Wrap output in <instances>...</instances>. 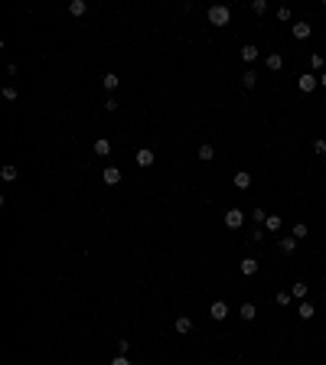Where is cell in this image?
<instances>
[{
	"label": "cell",
	"mask_w": 326,
	"mask_h": 365,
	"mask_svg": "<svg viewBox=\"0 0 326 365\" xmlns=\"http://www.w3.org/2000/svg\"><path fill=\"white\" fill-rule=\"evenodd\" d=\"M206 17H209L212 26H228V20H232V7H228V3H212Z\"/></svg>",
	"instance_id": "cell-1"
},
{
	"label": "cell",
	"mask_w": 326,
	"mask_h": 365,
	"mask_svg": "<svg viewBox=\"0 0 326 365\" xmlns=\"http://www.w3.org/2000/svg\"><path fill=\"white\" fill-rule=\"evenodd\" d=\"M316 85H320V75H313V72H304V75H297V88H300L304 95L316 91Z\"/></svg>",
	"instance_id": "cell-2"
},
{
	"label": "cell",
	"mask_w": 326,
	"mask_h": 365,
	"mask_svg": "<svg viewBox=\"0 0 326 365\" xmlns=\"http://www.w3.org/2000/svg\"><path fill=\"white\" fill-rule=\"evenodd\" d=\"M222 222H225V228H232V232H235V228L245 225V212H241V209H228Z\"/></svg>",
	"instance_id": "cell-3"
},
{
	"label": "cell",
	"mask_w": 326,
	"mask_h": 365,
	"mask_svg": "<svg viewBox=\"0 0 326 365\" xmlns=\"http://www.w3.org/2000/svg\"><path fill=\"white\" fill-rule=\"evenodd\" d=\"M153 160H157V157H153V150H150V147H141V150L134 153V163H137L141 170H147V166H153Z\"/></svg>",
	"instance_id": "cell-4"
},
{
	"label": "cell",
	"mask_w": 326,
	"mask_h": 365,
	"mask_svg": "<svg viewBox=\"0 0 326 365\" xmlns=\"http://www.w3.org/2000/svg\"><path fill=\"white\" fill-rule=\"evenodd\" d=\"M277 251L290 258L293 251H297V238H293V235H281V238H277Z\"/></svg>",
	"instance_id": "cell-5"
},
{
	"label": "cell",
	"mask_w": 326,
	"mask_h": 365,
	"mask_svg": "<svg viewBox=\"0 0 326 365\" xmlns=\"http://www.w3.org/2000/svg\"><path fill=\"white\" fill-rule=\"evenodd\" d=\"M290 33H293V39H300V43H304V39H310L313 26H310L307 20H300V23H293V26H290Z\"/></svg>",
	"instance_id": "cell-6"
},
{
	"label": "cell",
	"mask_w": 326,
	"mask_h": 365,
	"mask_svg": "<svg viewBox=\"0 0 326 365\" xmlns=\"http://www.w3.org/2000/svg\"><path fill=\"white\" fill-rule=\"evenodd\" d=\"M209 316H212L216 323H222V320L228 316V303H225V300H216L212 307H209Z\"/></svg>",
	"instance_id": "cell-7"
},
{
	"label": "cell",
	"mask_w": 326,
	"mask_h": 365,
	"mask_svg": "<svg viewBox=\"0 0 326 365\" xmlns=\"http://www.w3.org/2000/svg\"><path fill=\"white\" fill-rule=\"evenodd\" d=\"M258 55H261V49L254 43H248V46H241V62H248V65H254L258 62Z\"/></svg>",
	"instance_id": "cell-8"
},
{
	"label": "cell",
	"mask_w": 326,
	"mask_h": 365,
	"mask_svg": "<svg viewBox=\"0 0 326 365\" xmlns=\"http://www.w3.org/2000/svg\"><path fill=\"white\" fill-rule=\"evenodd\" d=\"M101 182H105V186H118V182H121V170H118V166H105Z\"/></svg>",
	"instance_id": "cell-9"
},
{
	"label": "cell",
	"mask_w": 326,
	"mask_h": 365,
	"mask_svg": "<svg viewBox=\"0 0 326 365\" xmlns=\"http://www.w3.org/2000/svg\"><path fill=\"white\" fill-rule=\"evenodd\" d=\"M238 271L245 274V277H254V274H258V261H254V258H241Z\"/></svg>",
	"instance_id": "cell-10"
},
{
	"label": "cell",
	"mask_w": 326,
	"mask_h": 365,
	"mask_svg": "<svg viewBox=\"0 0 326 365\" xmlns=\"http://www.w3.org/2000/svg\"><path fill=\"white\" fill-rule=\"evenodd\" d=\"M232 182H235V189H241V193H245V189L251 186V173H248V170H238Z\"/></svg>",
	"instance_id": "cell-11"
},
{
	"label": "cell",
	"mask_w": 326,
	"mask_h": 365,
	"mask_svg": "<svg viewBox=\"0 0 326 365\" xmlns=\"http://www.w3.org/2000/svg\"><path fill=\"white\" fill-rule=\"evenodd\" d=\"M264 65H268L271 72H281V69H284V55H281V53H268V59H264Z\"/></svg>",
	"instance_id": "cell-12"
},
{
	"label": "cell",
	"mask_w": 326,
	"mask_h": 365,
	"mask_svg": "<svg viewBox=\"0 0 326 365\" xmlns=\"http://www.w3.org/2000/svg\"><path fill=\"white\" fill-rule=\"evenodd\" d=\"M173 326H176V333H180V336H186V333H189V329H193V320H189V316H186V313H180V316H176V323H173Z\"/></svg>",
	"instance_id": "cell-13"
},
{
	"label": "cell",
	"mask_w": 326,
	"mask_h": 365,
	"mask_svg": "<svg viewBox=\"0 0 326 365\" xmlns=\"http://www.w3.org/2000/svg\"><path fill=\"white\" fill-rule=\"evenodd\" d=\"M297 316H300V320H313V316H316V307H313L310 300H304L300 307H297Z\"/></svg>",
	"instance_id": "cell-14"
},
{
	"label": "cell",
	"mask_w": 326,
	"mask_h": 365,
	"mask_svg": "<svg viewBox=\"0 0 326 365\" xmlns=\"http://www.w3.org/2000/svg\"><path fill=\"white\" fill-rule=\"evenodd\" d=\"M264 232H281V215L268 212V219H264Z\"/></svg>",
	"instance_id": "cell-15"
},
{
	"label": "cell",
	"mask_w": 326,
	"mask_h": 365,
	"mask_svg": "<svg viewBox=\"0 0 326 365\" xmlns=\"http://www.w3.org/2000/svg\"><path fill=\"white\" fill-rule=\"evenodd\" d=\"M290 293H293V300H300V303H304V300H307V284H304V280L290 284Z\"/></svg>",
	"instance_id": "cell-16"
},
{
	"label": "cell",
	"mask_w": 326,
	"mask_h": 365,
	"mask_svg": "<svg viewBox=\"0 0 326 365\" xmlns=\"http://www.w3.org/2000/svg\"><path fill=\"white\" fill-rule=\"evenodd\" d=\"M258 85V72L254 69H245V75H241V88H254Z\"/></svg>",
	"instance_id": "cell-17"
},
{
	"label": "cell",
	"mask_w": 326,
	"mask_h": 365,
	"mask_svg": "<svg viewBox=\"0 0 326 365\" xmlns=\"http://www.w3.org/2000/svg\"><path fill=\"white\" fill-rule=\"evenodd\" d=\"M95 153H98V157H108V153H111V140L108 137H98L95 140Z\"/></svg>",
	"instance_id": "cell-18"
},
{
	"label": "cell",
	"mask_w": 326,
	"mask_h": 365,
	"mask_svg": "<svg viewBox=\"0 0 326 365\" xmlns=\"http://www.w3.org/2000/svg\"><path fill=\"white\" fill-rule=\"evenodd\" d=\"M199 160H202V163L216 160V147H212V144H202V147H199Z\"/></svg>",
	"instance_id": "cell-19"
},
{
	"label": "cell",
	"mask_w": 326,
	"mask_h": 365,
	"mask_svg": "<svg viewBox=\"0 0 326 365\" xmlns=\"http://www.w3.org/2000/svg\"><path fill=\"white\" fill-rule=\"evenodd\" d=\"M274 303H277V307H290V303H293V293H290V290H277Z\"/></svg>",
	"instance_id": "cell-20"
},
{
	"label": "cell",
	"mask_w": 326,
	"mask_h": 365,
	"mask_svg": "<svg viewBox=\"0 0 326 365\" xmlns=\"http://www.w3.org/2000/svg\"><path fill=\"white\" fill-rule=\"evenodd\" d=\"M254 313H258V310H254V303H241L238 316H241V320H245V323H251V320H254Z\"/></svg>",
	"instance_id": "cell-21"
},
{
	"label": "cell",
	"mask_w": 326,
	"mask_h": 365,
	"mask_svg": "<svg viewBox=\"0 0 326 365\" xmlns=\"http://www.w3.org/2000/svg\"><path fill=\"white\" fill-rule=\"evenodd\" d=\"M101 85L108 88V91H114V88H118V85H121V75H114V72H108V75L101 78Z\"/></svg>",
	"instance_id": "cell-22"
},
{
	"label": "cell",
	"mask_w": 326,
	"mask_h": 365,
	"mask_svg": "<svg viewBox=\"0 0 326 365\" xmlns=\"http://www.w3.org/2000/svg\"><path fill=\"white\" fill-rule=\"evenodd\" d=\"M85 0H72V3H69V13H72V17H85Z\"/></svg>",
	"instance_id": "cell-23"
},
{
	"label": "cell",
	"mask_w": 326,
	"mask_h": 365,
	"mask_svg": "<svg viewBox=\"0 0 326 365\" xmlns=\"http://www.w3.org/2000/svg\"><path fill=\"white\" fill-rule=\"evenodd\" d=\"M248 10L254 13V17H261V13H268V0H251V3H248Z\"/></svg>",
	"instance_id": "cell-24"
},
{
	"label": "cell",
	"mask_w": 326,
	"mask_h": 365,
	"mask_svg": "<svg viewBox=\"0 0 326 365\" xmlns=\"http://www.w3.org/2000/svg\"><path fill=\"white\" fill-rule=\"evenodd\" d=\"M290 20H293L290 7H277V23H290Z\"/></svg>",
	"instance_id": "cell-25"
},
{
	"label": "cell",
	"mask_w": 326,
	"mask_h": 365,
	"mask_svg": "<svg viewBox=\"0 0 326 365\" xmlns=\"http://www.w3.org/2000/svg\"><path fill=\"white\" fill-rule=\"evenodd\" d=\"M290 235L297 238V241H304V238H307V225H304V222H297V225H293V232H290Z\"/></svg>",
	"instance_id": "cell-26"
},
{
	"label": "cell",
	"mask_w": 326,
	"mask_h": 365,
	"mask_svg": "<svg viewBox=\"0 0 326 365\" xmlns=\"http://www.w3.org/2000/svg\"><path fill=\"white\" fill-rule=\"evenodd\" d=\"M0 176H3L7 182H10V180H17V166H3V170H0Z\"/></svg>",
	"instance_id": "cell-27"
},
{
	"label": "cell",
	"mask_w": 326,
	"mask_h": 365,
	"mask_svg": "<svg viewBox=\"0 0 326 365\" xmlns=\"http://www.w3.org/2000/svg\"><path fill=\"white\" fill-rule=\"evenodd\" d=\"M251 219H254V225H264V219H268V212H264V209H254V212H251Z\"/></svg>",
	"instance_id": "cell-28"
},
{
	"label": "cell",
	"mask_w": 326,
	"mask_h": 365,
	"mask_svg": "<svg viewBox=\"0 0 326 365\" xmlns=\"http://www.w3.org/2000/svg\"><path fill=\"white\" fill-rule=\"evenodd\" d=\"M251 241H264V228H258V225H254V228H251Z\"/></svg>",
	"instance_id": "cell-29"
},
{
	"label": "cell",
	"mask_w": 326,
	"mask_h": 365,
	"mask_svg": "<svg viewBox=\"0 0 326 365\" xmlns=\"http://www.w3.org/2000/svg\"><path fill=\"white\" fill-rule=\"evenodd\" d=\"M108 365H134V362H130L127 355H114V359H111V362H108Z\"/></svg>",
	"instance_id": "cell-30"
},
{
	"label": "cell",
	"mask_w": 326,
	"mask_h": 365,
	"mask_svg": "<svg viewBox=\"0 0 326 365\" xmlns=\"http://www.w3.org/2000/svg\"><path fill=\"white\" fill-rule=\"evenodd\" d=\"M130 349V339H118V355H127Z\"/></svg>",
	"instance_id": "cell-31"
},
{
	"label": "cell",
	"mask_w": 326,
	"mask_h": 365,
	"mask_svg": "<svg viewBox=\"0 0 326 365\" xmlns=\"http://www.w3.org/2000/svg\"><path fill=\"white\" fill-rule=\"evenodd\" d=\"M3 98H7V101H17V88L7 85V88H3Z\"/></svg>",
	"instance_id": "cell-32"
},
{
	"label": "cell",
	"mask_w": 326,
	"mask_h": 365,
	"mask_svg": "<svg viewBox=\"0 0 326 365\" xmlns=\"http://www.w3.org/2000/svg\"><path fill=\"white\" fill-rule=\"evenodd\" d=\"M310 65H313L316 72H320V69H323V55H310Z\"/></svg>",
	"instance_id": "cell-33"
},
{
	"label": "cell",
	"mask_w": 326,
	"mask_h": 365,
	"mask_svg": "<svg viewBox=\"0 0 326 365\" xmlns=\"http://www.w3.org/2000/svg\"><path fill=\"white\" fill-rule=\"evenodd\" d=\"M105 111H118V98H105Z\"/></svg>",
	"instance_id": "cell-34"
},
{
	"label": "cell",
	"mask_w": 326,
	"mask_h": 365,
	"mask_svg": "<svg viewBox=\"0 0 326 365\" xmlns=\"http://www.w3.org/2000/svg\"><path fill=\"white\" fill-rule=\"evenodd\" d=\"M313 153H326V140H313Z\"/></svg>",
	"instance_id": "cell-35"
},
{
	"label": "cell",
	"mask_w": 326,
	"mask_h": 365,
	"mask_svg": "<svg viewBox=\"0 0 326 365\" xmlns=\"http://www.w3.org/2000/svg\"><path fill=\"white\" fill-rule=\"evenodd\" d=\"M320 85L326 88V69H323V72H320Z\"/></svg>",
	"instance_id": "cell-36"
},
{
	"label": "cell",
	"mask_w": 326,
	"mask_h": 365,
	"mask_svg": "<svg viewBox=\"0 0 326 365\" xmlns=\"http://www.w3.org/2000/svg\"><path fill=\"white\" fill-rule=\"evenodd\" d=\"M323 166H326V160H323Z\"/></svg>",
	"instance_id": "cell-37"
}]
</instances>
